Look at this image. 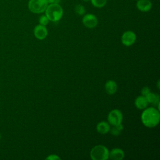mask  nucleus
<instances>
[{
	"label": "nucleus",
	"instance_id": "f257e3e1",
	"mask_svg": "<svg viewBox=\"0 0 160 160\" xmlns=\"http://www.w3.org/2000/svg\"><path fill=\"white\" fill-rule=\"evenodd\" d=\"M160 120V114L159 110L151 107L146 109L141 114V121L142 124L148 128H154L156 126Z\"/></svg>",
	"mask_w": 160,
	"mask_h": 160
},
{
	"label": "nucleus",
	"instance_id": "f03ea898",
	"mask_svg": "<svg viewBox=\"0 0 160 160\" xmlns=\"http://www.w3.org/2000/svg\"><path fill=\"white\" fill-rule=\"evenodd\" d=\"M44 12L48 19L52 22L59 21L63 15V9L59 4H48Z\"/></svg>",
	"mask_w": 160,
	"mask_h": 160
},
{
	"label": "nucleus",
	"instance_id": "7ed1b4c3",
	"mask_svg": "<svg viewBox=\"0 0 160 160\" xmlns=\"http://www.w3.org/2000/svg\"><path fill=\"white\" fill-rule=\"evenodd\" d=\"M109 150L103 145L94 146L90 152V156L92 160H107L109 158Z\"/></svg>",
	"mask_w": 160,
	"mask_h": 160
},
{
	"label": "nucleus",
	"instance_id": "20e7f679",
	"mask_svg": "<svg viewBox=\"0 0 160 160\" xmlns=\"http://www.w3.org/2000/svg\"><path fill=\"white\" fill-rule=\"evenodd\" d=\"M48 5V0H29L28 6L32 13L40 14L45 11Z\"/></svg>",
	"mask_w": 160,
	"mask_h": 160
},
{
	"label": "nucleus",
	"instance_id": "39448f33",
	"mask_svg": "<svg viewBox=\"0 0 160 160\" xmlns=\"http://www.w3.org/2000/svg\"><path fill=\"white\" fill-rule=\"evenodd\" d=\"M122 114L117 109L111 111L108 116V121L112 126H116L121 124L122 121Z\"/></svg>",
	"mask_w": 160,
	"mask_h": 160
},
{
	"label": "nucleus",
	"instance_id": "423d86ee",
	"mask_svg": "<svg viewBox=\"0 0 160 160\" xmlns=\"http://www.w3.org/2000/svg\"><path fill=\"white\" fill-rule=\"evenodd\" d=\"M136 39V34L132 31H125L121 36V42L126 46L132 45Z\"/></svg>",
	"mask_w": 160,
	"mask_h": 160
},
{
	"label": "nucleus",
	"instance_id": "0eeeda50",
	"mask_svg": "<svg viewBox=\"0 0 160 160\" xmlns=\"http://www.w3.org/2000/svg\"><path fill=\"white\" fill-rule=\"evenodd\" d=\"M82 22L86 28H94L98 24V19L95 15L88 13L84 15Z\"/></svg>",
	"mask_w": 160,
	"mask_h": 160
},
{
	"label": "nucleus",
	"instance_id": "6e6552de",
	"mask_svg": "<svg viewBox=\"0 0 160 160\" xmlns=\"http://www.w3.org/2000/svg\"><path fill=\"white\" fill-rule=\"evenodd\" d=\"M34 35L37 39L42 40L45 39L48 35V29L45 26L39 24L34 28Z\"/></svg>",
	"mask_w": 160,
	"mask_h": 160
},
{
	"label": "nucleus",
	"instance_id": "1a4fd4ad",
	"mask_svg": "<svg viewBox=\"0 0 160 160\" xmlns=\"http://www.w3.org/2000/svg\"><path fill=\"white\" fill-rule=\"evenodd\" d=\"M136 7L142 12H148L152 8V2L150 0H137Z\"/></svg>",
	"mask_w": 160,
	"mask_h": 160
},
{
	"label": "nucleus",
	"instance_id": "9d476101",
	"mask_svg": "<svg viewBox=\"0 0 160 160\" xmlns=\"http://www.w3.org/2000/svg\"><path fill=\"white\" fill-rule=\"evenodd\" d=\"M124 157V151L119 148H114L109 153V158L113 160H122Z\"/></svg>",
	"mask_w": 160,
	"mask_h": 160
},
{
	"label": "nucleus",
	"instance_id": "9b49d317",
	"mask_svg": "<svg viewBox=\"0 0 160 160\" xmlns=\"http://www.w3.org/2000/svg\"><path fill=\"white\" fill-rule=\"evenodd\" d=\"M117 88V84L113 80H108L105 84V90L109 95L114 94L116 92Z\"/></svg>",
	"mask_w": 160,
	"mask_h": 160
},
{
	"label": "nucleus",
	"instance_id": "f8f14e48",
	"mask_svg": "<svg viewBox=\"0 0 160 160\" xmlns=\"http://www.w3.org/2000/svg\"><path fill=\"white\" fill-rule=\"evenodd\" d=\"M134 104H135L136 107L138 109H144L147 107V106L148 104V102L146 97L142 95V96H139L136 98V99H135Z\"/></svg>",
	"mask_w": 160,
	"mask_h": 160
},
{
	"label": "nucleus",
	"instance_id": "ddd939ff",
	"mask_svg": "<svg viewBox=\"0 0 160 160\" xmlns=\"http://www.w3.org/2000/svg\"><path fill=\"white\" fill-rule=\"evenodd\" d=\"M109 129H110L109 124L105 121H101L99 122L96 126L97 131L99 133L102 134L108 133L109 131Z\"/></svg>",
	"mask_w": 160,
	"mask_h": 160
},
{
	"label": "nucleus",
	"instance_id": "4468645a",
	"mask_svg": "<svg viewBox=\"0 0 160 160\" xmlns=\"http://www.w3.org/2000/svg\"><path fill=\"white\" fill-rule=\"evenodd\" d=\"M148 103H152L156 105H159V96L153 92H149L145 96Z\"/></svg>",
	"mask_w": 160,
	"mask_h": 160
},
{
	"label": "nucleus",
	"instance_id": "2eb2a0df",
	"mask_svg": "<svg viewBox=\"0 0 160 160\" xmlns=\"http://www.w3.org/2000/svg\"><path fill=\"white\" fill-rule=\"evenodd\" d=\"M112 126L113 127L112 128H110L109 131L113 136H116L119 135V134L121 132V131L123 130V128H124L121 123L118 125Z\"/></svg>",
	"mask_w": 160,
	"mask_h": 160
},
{
	"label": "nucleus",
	"instance_id": "dca6fc26",
	"mask_svg": "<svg viewBox=\"0 0 160 160\" xmlns=\"http://www.w3.org/2000/svg\"><path fill=\"white\" fill-rule=\"evenodd\" d=\"M91 2L93 6L98 8H101L106 4L107 0H91Z\"/></svg>",
	"mask_w": 160,
	"mask_h": 160
},
{
	"label": "nucleus",
	"instance_id": "f3484780",
	"mask_svg": "<svg viewBox=\"0 0 160 160\" xmlns=\"http://www.w3.org/2000/svg\"><path fill=\"white\" fill-rule=\"evenodd\" d=\"M74 11L76 12V13L78 15H80V16H82V15H84L86 12V9H85V8L83 5L82 4H76L74 7Z\"/></svg>",
	"mask_w": 160,
	"mask_h": 160
},
{
	"label": "nucleus",
	"instance_id": "a211bd4d",
	"mask_svg": "<svg viewBox=\"0 0 160 160\" xmlns=\"http://www.w3.org/2000/svg\"><path fill=\"white\" fill-rule=\"evenodd\" d=\"M49 20L48 19V18H47V16L46 15H42L39 19V24L41 25L45 26L49 23Z\"/></svg>",
	"mask_w": 160,
	"mask_h": 160
},
{
	"label": "nucleus",
	"instance_id": "6ab92c4d",
	"mask_svg": "<svg viewBox=\"0 0 160 160\" xmlns=\"http://www.w3.org/2000/svg\"><path fill=\"white\" fill-rule=\"evenodd\" d=\"M46 159H48V160H56V159H61V158L58 156L56 154H51L49 155L48 157H47L46 158Z\"/></svg>",
	"mask_w": 160,
	"mask_h": 160
},
{
	"label": "nucleus",
	"instance_id": "aec40b11",
	"mask_svg": "<svg viewBox=\"0 0 160 160\" xmlns=\"http://www.w3.org/2000/svg\"><path fill=\"white\" fill-rule=\"evenodd\" d=\"M149 92H150V89L148 87H144L141 90V94L144 96H145Z\"/></svg>",
	"mask_w": 160,
	"mask_h": 160
},
{
	"label": "nucleus",
	"instance_id": "412c9836",
	"mask_svg": "<svg viewBox=\"0 0 160 160\" xmlns=\"http://www.w3.org/2000/svg\"><path fill=\"white\" fill-rule=\"evenodd\" d=\"M61 0H48V4H59Z\"/></svg>",
	"mask_w": 160,
	"mask_h": 160
},
{
	"label": "nucleus",
	"instance_id": "4be33fe9",
	"mask_svg": "<svg viewBox=\"0 0 160 160\" xmlns=\"http://www.w3.org/2000/svg\"><path fill=\"white\" fill-rule=\"evenodd\" d=\"M82 1H84V2H88L89 1H90V0H82Z\"/></svg>",
	"mask_w": 160,
	"mask_h": 160
},
{
	"label": "nucleus",
	"instance_id": "5701e85b",
	"mask_svg": "<svg viewBox=\"0 0 160 160\" xmlns=\"http://www.w3.org/2000/svg\"><path fill=\"white\" fill-rule=\"evenodd\" d=\"M1 134H0V140H1Z\"/></svg>",
	"mask_w": 160,
	"mask_h": 160
}]
</instances>
